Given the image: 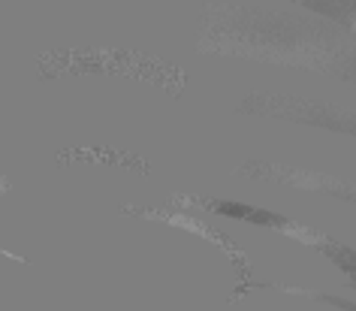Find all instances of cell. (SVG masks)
<instances>
[{"mask_svg":"<svg viewBox=\"0 0 356 311\" xmlns=\"http://www.w3.org/2000/svg\"><path fill=\"white\" fill-rule=\"evenodd\" d=\"M211 206H215V212H220V215L236 218V221H251V224H266V227H281V224H287V221H281L278 215H272V212H266V209H254V206H245V202L218 200V202H211Z\"/></svg>","mask_w":356,"mask_h":311,"instance_id":"1","label":"cell"},{"mask_svg":"<svg viewBox=\"0 0 356 311\" xmlns=\"http://www.w3.org/2000/svg\"><path fill=\"white\" fill-rule=\"evenodd\" d=\"M326 254L332 257V260L347 272V278L356 284V251H350V248H326Z\"/></svg>","mask_w":356,"mask_h":311,"instance_id":"2","label":"cell"}]
</instances>
